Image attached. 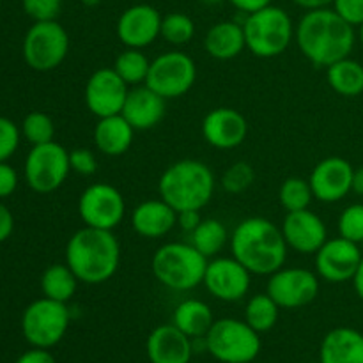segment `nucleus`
Here are the masks:
<instances>
[{
	"label": "nucleus",
	"instance_id": "9b49d317",
	"mask_svg": "<svg viewBox=\"0 0 363 363\" xmlns=\"http://www.w3.org/2000/svg\"><path fill=\"white\" fill-rule=\"evenodd\" d=\"M197 82V66L188 53L172 50L151 60L145 85L169 101L190 92Z\"/></svg>",
	"mask_w": 363,
	"mask_h": 363
},
{
	"label": "nucleus",
	"instance_id": "f8f14e48",
	"mask_svg": "<svg viewBox=\"0 0 363 363\" xmlns=\"http://www.w3.org/2000/svg\"><path fill=\"white\" fill-rule=\"evenodd\" d=\"M78 215L84 225L113 230L124 220L126 201L112 184H89L78 199Z\"/></svg>",
	"mask_w": 363,
	"mask_h": 363
},
{
	"label": "nucleus",
	"instance_id": "7ed1b4c3",
	"mask_svg": "<svg viewBox=\"0 0 363 363\" xmlns=\"http://www.w3.org/2000/svg\"><path fill=\"white\" fill-rule=\"evenodd\" d=\"M66 264L87 286L105 284L121 264V245L113 230L84 225L66 245Z\"/></svg>",
	"mask_w": 363,
	"mask_h": 363
},
{
	"label": "nucleus",
	"instance_id": "2eb2a0df",
	"mask_svg": "<svg viewBox=\"0 0 363 363\" xmlns=\"http://www.w3.org/2000/svg\"><path fill=\"white\" fill-rule=\"evenodd\" d=\"M314 255L315 273L328 284H344L353 280L363 257L360 245L342 236L326 240V243Z\"/></svg>",
	"mask_w": 363,
	"mask_h": 363
},
{
	"label": "nucleus",
	"instance_id": "79ce46f5",
	"mask_svg": "<svg viewBox=\"0 0 363 363\" xmlns=\"http://www.w3.org/2000/svg\"><path fill=\"white\" fill-rule=\"evenodd\" d=\"M18 188V172L7 162H0V199H7Z\"/></svg>",
	"mask_w": 363,
	"mask_h": 363
},
{
	"label": "nucleus",
	"instance_id": "0eeeda50",
	"mask_svg": "<svg viewBox=\"0 0 363 363\" xmlns=\"http://www.w3.org/2000/svg\"><path fill=\"white\" fill-rule=\"evenodd\" d=\"M261 333L247 321L223 318L213 323L204 337L206 350L222 363H250L261 353Z\"/></svg>",
	"mask_w": 363,
	"mask_h": 363
},
{
	"label": "nucleus",
	"instance_id": "2f4dec72",
	"mask_svg": "<svg viewBox=\"0 0 363 363\" xmlns=\"http://www.w3.org/2000/svg\"><path fill=\"white\" fill-rule=\"evenodd\" d=\"M149 67H151V60L138 48H126L124 52H121L117 55L116 62H113V71L130 87H137V85L145 84Z\"/></svg>",
	"mask_w": 363,
	"mask_h": 363
},
{
	"label": "nucleus",
	"instance_id": "c85d7f7f",
	"mask_svg": "<svg viewBox=\"0 0 363 363\" xmlns=\"http://www.w3.org/2000/svg\"><path fill=\"white\" fill-rule=\"evenodd\" d=\"M80 280L73 273V269L64 264H52L43 272L41 275V291L46 298L55 301L67 303L77 293Z\"/></svg>",
	"mask_w": 363,
	"mask_h": 363
},
{
	"label": "nucleus",
	"instance_id": "bb28decb",
	"mask_svg": "<svg viewBox=\"0 0 363 363\" xmlns=\"http://www.w3.org/2000/svg\"><path fill=\"white\" fill-rule=\"evenodd\" d=\"M172 323L190 339H204L211 330L215 318H213V311L208 303L190 298L177 305L174 311Z\"/></svg>",
	"mask_w": 363,
	"mask_h": 363
},
{
	"label": "nucleus",
	"instance_id": "37998d69",
	"mask_svg": "<svg viewBox=\"0 0 363 363\" xmlns=\"http://www.w3.org/2000/svg\"><path fill=\"white\" fill-rule=\"evenodd\" d=\"M201 222H202V216H201V211H197V209H188V211L177 213V225L188 234L194 233Z\"/></svg>",
	"mask_w": 363,
	"mask_h": 363
},
{
	"label": "nucleus",
	"instance_id": "a18cd8bd",
	"mask_svg": "<svg viewBox=\"0 0 363 363\" xmlns=\"http://www.w3.org/2000/svg\"><path fill=\"white\" fill-rule=\"evenodd\" d=\"M14 230V216L6 204L0 202V243L9 240Z\"/></svg>",
	"mask_w": 363,
	"mask_h": 363
},
{
	"label": "nucleus",
	"instance_id": "c03bdc74",
	"mask_svg": "<svg viewBox=\"0 0 363 363\" xmlns=\"http://www.w3.org/2000/svg\"><path fill=\"white\" fill-rule=\"evenodd\" d=\"M16 363H57L53 354L48 350H43V347H32V350L25 351Z\"/></svg>",
	"mask_w": 363,
	"mask_h": 363
},
{
	"label": "nucleus",
	"instance_id": "a211bd4d",
	"mask_svg": "<svg viewBox=\"0 0 363 363\" xmlns=\"http://www.w3.org/2000/svg\"><path fill=\"white\" fill-rule=\"evenodd\" d=\"M353 165L340 156L321 160L308 177L314 199L326 204L346 199L353 191Z\"/></svg>",
	"mask_w": 363,
	"mask_h": 363
},
{
	"label": "nucleus",
	"instance_id": "a19ab883",
	"mask_svg": "<svg viewBox=\"0 0 363 363\" xmlns=\"http://www.w3.org/2000/svg\"><path fill=\"white\" fill-rule=\"evenodd\" d=\"M332 7L353 27L363 23V0H333Z\"/></svg>",
	"mask_w": 363,
	"mask_h": 363
},
{
	"label": "nucleus",
	"instance_id": "1a4fd4ad",
	"mask_svg": "<svg viewBox=\"0 0 363 363\" xmlns=\"http://www.w3.org/2000/svg\"><path fill=\"white\" fill-rule=\"evenodd\" d=\"M69 53V34L57 20L34 21L23 38V59L39 73L57 69Z\"/></svg>",
	"mask_w": 363,
	"mask_h": 363
},
{
	"label": "nucleus",
	"instance_id": "49530a36",
	"mask_svg": "<svg viewBox=\"0 0 363 363\" xmlns=\"http://www.w3.org/2000/svg\"><path fill=\"white\" fill-rule=\"evenodd\" d=\"M229 2L233 4L240 13L250 14V13H255V11L262 9V7L269 6L272 0H229Z\"/></svg>",
	"mask_w": 363,
	"mask_h": 363
},
{
	"label": "nucleus",
	"instance_id": "f704fd0d",
	"mask_svg": "<svg viewBox=\"0 0 363 363\" xmlns=\"http://www.w3.org/2000/svg\"><path fill=\"white\" fill-rule=\"evenodd\" d=\"M195 23L188 14L169 13L162 20V38L174 46H183L194 39Z\"/></svg>",
	"mask_w": 363,
	"mask_h": 363
},
{
	"label": "nucleus",
	"instance_id": "b1692460",
	"mask_svg": "<svg viewBox=\"0 0 363 363\" xmlns=\"http://www.w3.org/2000/svg\"><path fill=\"white\" fill-rule=\"evenodd\" d=\"M321 363H363V333L340 326L330 330L319 350Z\"/></svg>",
	"mask_w": 363,
	"mask_h": 363
},
{
	"label": "nucleus",
	"instance_id": "aec40b11",
	"mask_svg": "<svg viewBox=\"0 0 363 363\" xmlns=\"http://www.w3.org/2000/svg\"><path fill=\"white\" fill-rule=\"evenodd\" d=\"M248 135V123L243 113L230 106H218L206 113L202 119V137L211 147L236 149Z\"/></svg>",
	"mask_w": 363,
	"mask_h": 363
},
{
	"label": "nucleus",
	"instance_id": "4468645a",
	"mask_svg": "<svg viewBox=\"0 0 363 363\" xmlns=\"http://www.w3.org/2000/svg\"><path fill=\"white\" fill-rule=\"evenodd\" d=\"M252 273L236 257H213L204 273V287L220 301H240L250 291Z\"/></svg>",
	"mask_w": 363,
	"mask_h": 363
},
{
	"label": "nucleus",
	"instance_id": "f3484780",
	"mask_svg": "<svg viewBox=\"0 0 363 363\" xmlns=\"http://www.w3.org/2000/svg\"><path fill=\"white\" fill-rule=\"evenodd\" d=\"M163 16L151 4H135L117 18L116 34L126 48L144 50L162 35Z\"/></svg>",
	"mask_w": 363,
	"mask_h": 363
},
{
	"label": "nucleus",
	"instance_id": "cd10ccee",
	"mask_svg": "<svg viewBox=\"0 0 363 363\" xmlns=\"http://www.w3.org/2000/svg\"><path fill=\"white\" fill-rule=\"evenodd\" d=\"M328 85L344 98H357L363 92V64L346 57L326 67Z\"/></svg>",
	"mask_w": 363,
	"mask_h": 363
},
{
	"label": "nucleus",
	"instance_id": "9d476101",
	"mask_svg": "<svg viewBox=\"0 0 363 363\" xmlns=\"http://www.w3.org/2000/svg\"><path fill=\"white\" fill-rule=\"evenodd\" d=\"M69 172V151L55 140L32 145L25 160V181L38 194L59 190L66 183Z\"/></svg>",
	"mask_w": 363,
	"mask_h": 363
},
{
	"label": "nucleus",
	"instance_id": "3c124183",
	"mask_svg": "<svg viewBox=\"0 0 363 363\" xmlns=\"http://www.w3.org/2000/svg\"><path fill=\"white\" fill-rule=\"evenodd\" d=\"M201 2H204L206 6H218V4H222L223 0H201Z\"/></svg>",
	"mask_w": 363,
	"mask_h": 363
},
{
	"label": "nucleus",
	"instance_id": "de8ad7c7",
	"mask_svg": "<svg viewBox=\"0 0 363 363\" xmlns=\"http://www.w3.org/2000/svg\"><path fill=\"white\" fill-rule=\"evenodd\" d=\"M296 6L303 7V9L312 11V9H323V7H332L333 0H293Z\"/></svg>",
	"mask_w": 363,
	"mask_h": 363
},
{
	"label": "nucleus",
	"instance_id": "c9c22d12",
	"mask_svg": "<svg viewBox=\"0 0 363 363\" xmlns=\"http://www.w3.org/2000/svg\"><path fill=\"white\" fill-rule=\"evenodd\" d=\"M255 170L248 162H236L222 174L220 184L230 195H240L254 184Z\"/></svg>",
	"mask_w": 363,
	"mask_h": 363
},
{
	"label": "nucleus",
	"instance_id": "6e6552de",
	"mask_svg": "<svg viewBox=\"0 0 363 363\" xmlns=\"http://www.w3.org/2000/svg\"><path fill=\"white\" fill-rule=\"evenodd\" d=\"M69 308L62 301L43 296L32 301L21 315V333L32 347L57 346L69 328Z\"/></svg>",
	"mask_w": 363,
	"mask_h": 363
},
{
	"label": "nucleus",
	"instance_id": "5701e85b",
	"mask_svg": "<svg viewBox=\"0 0 363 363\" xmlns=\"http://www.w3.org/2000/svg\"><path fill=\"white\" fill-rule=\"evenodd\" d=\"M130 222L138 236L155 240L167 236L177 225V211L162 197L149 199L131 211Z\"/></svg>",
	"mask_w": 363,
	"mask_h": 363
},
{
	"label": "nucleus",
	"instance_id": "ddd939ff",
	"mask_svg": "<svg viewBox=\"0 0 363 363\" xmlns=\"http://www.w3.org/2000/svg\"><path fill=\"white\" fill-rule=\"evenodd\" d=\"M266 293L280 308H301L311 305L319 294V277L307 268H280L268 279Z\"/></svg>",
	"mask_w": 363,
	"mask_h": 363
},
{
	"label": "nucleus",
	"instance_id": "e433bc0d",
	"mask_svg": "<svg viewBox=\"0 0 363 363\" xmlns=\"http://www.w3.org/2000/svg\"><path fill=\"white\" fill-rule=\"evenodd\" d=\"M339 234L353 243L363 245V204H351L340 213Z\"/></svg>",
	"mask_w": 363,
	"mask_h": 363
},
{
	"label": "nucleus",
	"instance_id": "6ab92c4d",
	"mask_svg": "<svg viewBox=\"0 0 363 363\" xmlns=\"http://www.w3.org/2000/svg\"><path fill=\"white\" fill-rule=\"evenodd\" d=\"M280 229L287 247L301 255L315 254L328 240L326 223L311 209L287 213Z\"/></svg>",
	"mask_w": 363,
	"mask_h": 363
},
{
	"label": "nucleus",
	"instance_id": "58836bf2",
	"mask_svg": "<svg viewBox=\"0 0 363 363\" xmlns=\"http://www.w3.org/2000/svg\"><path fill=\"white\" fill-rule=\"evenodd\" d=\"M21 130L7 117L0 116V162H7L20 145Z\"/></svg>",
	"mask_w": 363,
	"mask_h": 363
},
{
	"label": "nucleus",
	"instance_id": "dca6fc26",
	"mask_svg": "<svg viewBox=\"0 0 363 363\" xmlns=\"http://www.w3.org/2000/svg\"><path fill=\"white\" fill-rule=\"evenodd\" d=\"M130 85L121 80L113 67H99L89 77L84 89V99L89 112L98 119L123 112Z\"/></svg>",
	"mask_w": 363,
	"mask_h": 363
},
{
	"label": "nucleus",
	"instance_id": "412c9836",
	"mask_svg": "<svg viewBox=\"0 0 363 363\" xmlns=\"http://www.w3.org/2000/svg\"><path fill=\"white\" fill-rule=\"evenodd\" d=\"M167 112V99L147 85L130 89L123 106V116L135 131H147L158 126Z\"/></svg>",
	"mask_w": 363,
	"mask_h": 363
},
{
	"label": "nucleus",
	"instance_id": "f257e3e1",
	"mask_svg": "<svg viewBox=\"0 0 363 363\" xmlns=\"http://www.w3.org/2000/svg\"><path fill=\"white\" fill-rule=\"evenodd\" d=\"M298 48L318 67H328L351 55L357 32L333 7L307 11L296 25Z\"/></svg>",
	"mask_w": 363,
	"mask_h": 363
},
{
	"label": "nucleus",
	"instance_id": "c756f323",
	"mask_svg": "<svg viewBox=\"0 0 363 363\" xmlns=\"http://www.w3.org/2000/svg\"><path fill=\"white\" fill-rule=\"evenodd\" d=\"M229 241L230 236L225 225L216 218H202L197 229L190 234V243L208 259L216 257Z\"/></svg>",
	"mask_w": 363,
	"mask_h": 363
},
{
	"label": "nucleus",
	"instance_id": "393cba45",
	"mask_svg": "<svg viewBox=\"0 0 363 363\" xmlns=\"http://www.w3.org/2000/svg\"><path fill=\"white\" fill-rule=\"evenodd\" d=\"M135 128L123 113L98 119L94 126V145L105 156H123L133 144Z\"/></svg>",
	"mask_w": 363,
	"mask_h": 363
},
{
	"label": "nucleus",
	"instance_id": "603ef678",
	"mask_svg": "<svg viewBox=\"0 0 363 363\" xmlns=\"http://www.w3.org/2000/svg\"><path fill=\"white\" fill-rule=\"evenodd\" d=\"M358 39H360V43L363 46V23L358 25Z\"/></svg>",
	"mask_w": 363,
	"mask_h": 363
},
{
	"label": "nucleus",
	"instance_id": "a878e982",
	"mask_svg": "<svg viewBox=\"0 0 363 363\" xmlns=\"http://www.w3.org/2000/svg\"><path fill=\"white\" fill-rule=\"evenodd\" d=\"M247 48L243 23L233 20L218 21L204 35V50L216 60H233Z\"/></svg>",
	"mask_w": 363,
	"mask_h": 363
},
{
	"label": "nucleus",
	"instance_id": "473e14b6",
	"mask_svg": "<svg viewBox=\"0 0 363 363\" xmlns=\"http://www.w3.org/2000/svg\"><path fill=\"white\" fill-rule=\"evenodd\" d=\"M279 201L287 213L301 211V209L311 208V202L314 201V194L308 179L303 177H287L279 190Z\"/></svg>",
	"mask_w": 363,
	"mask_h": 363
},
{
	"label": "nucleus",
	"instance_id": "20e7f679",
	"mask_svg": "<svg viewBox=\"0 0 363 363\" xmlns=\"http://www.w3.org/2000/svg\"><path fill=\"white\" fill-rule=\"evenodd\" d=\"M215 186V174L199 160H179L172 163L163 170L158 181L160 197L177 213L188 209L201 211L213 199Z\"/></svg>",
	"mask_w": 363,
	"mask_h": 363
},
{
	"label": "nucleus",
	"instance_id": "864d4df0",
	"mask_svg": "<svg viewBox=\"0 0 363 363\" xmlns=\"http://www.w3.org/2000/svg\"><path fill=\"white\" fill-rule=\"evenodd\" d=\"M62 2H64V0H62Z\"/></svg>",
	"mask_w": 363,
	"mask_h": 363
},
{
	"label": "nucleus",
	"instance_id": "7c9ffc66",
	"mask_svg": "<svg viewBox=\"0 0 363 363\" xmlns=\"http://www.w3.org/2000/svg\"><path fill=\"white\" fill-rule=\"evenodd\" d=\"M280 307L268 293L254 294L245 307V321L257 333H266L273 330L279 321Z\"/></svg>",
	"mask_w": 363,
	"mask_h": 363
},
{
	"label": "nucleus",
	"instance_id": "72a5a7b5",
	"mask_svg": "<svg viewBox=\"0 0 363 363\" xmlns=\"http://www.w3.org/2000/svg\"><path fill=\"white\" fill-rule=\"evenodd\" d=\"M21 135L32 145L48 144V142L55 140V123L48 113L35 110V112L25 116L23 123H21Z\"/></svg>",
	"mask_w": 363,
	"mask_h": 363
},
{
	"label": "nucleus",
	"instance_id": "39448f33",
	"mask_svg": "<svg viewBox=\"0 0 363 363\" xmlns=\"http://www.w3.org/2000/svg\"><path fill=\"white\" fill-rule=\"evenodd\" d=\"M208 261L191 243L172 241L155 252L151 269L162 286L172 291H191L204 282Z\"/></svg>",
	"mask_w": 363,
	"mask_h": 363
},
{
	"label": "nucleus",
	"instance_id": "ea45409f",
	"mask_svg": "<svg viewBox=\"0 0 363 363\" xmlns=\"http://www.w3.org/2000/svg\"><path fill=\"white\" fill-rule=\"evenodd\" d=\"M69 167L71 172L89 177L94 176L96 170H98V160H96V155L91 149L77 147L69 151Z\"/></svg>",
	"mask_w": 363,
	"mask_h": 363
},
{
	"label": "nucleus",
	"instance_id": "4c0bfd02",
	"mask_svg": "<svg viewBox=\"0 0 363 363\" xmlns=\"http://www.w3.org/2000/svg\"><path fill=\"white\" fill-rule=\"evenodd\" d=\"M25 14L34 21L57 20L62 0H21Z\"/></svg>",
	"mask_w": 363,
	"mask_h": 363
},
{
	"label": "nucleus",
	"instance_id": "8fccbe9b",
	"mask_svg": "<svg viewBox=\"0 0 363 363\" xmlns=\"http://www.w3.org/2000/svg\"><path fill=\"white\" fill-rule=\"evenodd\" d=\"M353 191L357 195H360V197H363V167H360V169H354Z\"/></svg>",
	"mask_w": 363,
	"mask_h": 363
},
{
	"label": "nucleus",
	"instance_id": "09e8293b",
	"mask_svg": "<svg viewBox=\"0 0 363 363\" xmlns=\"http://www.w3.org/2000/svg\"><path fill=\"white\" fill-rule=\"evenodd\" d=\"M351 282H353L354 291H357L358 298H360V300L363 301V257H362L360 266H358L357 273H354V277H353V280H351Z\"/></svg>",
	"mask_w": 363,
	"mask_h": 363
},
{
	"label": "nucleus",
	"instance_id": "4be33fe9",
	"mask_svg": "<svg viewBox=\"0 0 363 363\" xmlns=\"http://www.w3.org/2000/svg\"><path fill=\"white\" fill-rule=\"evenodd\" d=\"M151 363H190L194 344L176 325H160L149 333L145 344Z\"/></svg>",
	"mask_w": 363,
	"mask_h": 363
},
{
	"label": "nucleus",
	"instance_id": "f03ea898",
	"mask_svg": "<svg viewBox=\"0 0 363 363\" xmlns=\"http://www.w3.org/2000/svg\"><path fill=\"white\" fill-rule=\"evenodd\" d=\"M230 254L252 275L269 277L286 264L287 247L282 229L268 218L250 216L230 234Z\"/></svg>",
	"mask_w": 363,
	"mask_h": 363
},
{
	"label": "nucleus",
	"instance_id": "423d86ee",
	"mask_svg": "<svg viewBox=\"0 0 363 363\" xmlns=\"http://www.w3.org/2000/svg\"><path fill=\"white\" fill-rule=\"evenodd\" d=\"M243 30L247 48L255 57L273 59L289 48L296 27L286 9L269 4L255 13L245 14Z\"/></svg>",
	"mask_w": 363,
	"mask_h": 363
}]
</instances>
